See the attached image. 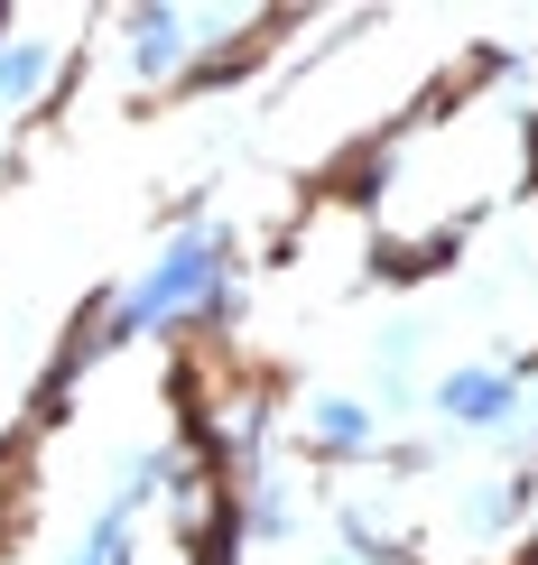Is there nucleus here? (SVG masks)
<instances>
[{
	"instance_id": "nucleus-3",
	"label": "nucleus",
	"mask_w": 538,
	"mask_h": 565,
	"mask_svg": "<svg viewBox=\"0 0 538 565\" xmlns=\"http://www.w3.org/2000/svg\"><path fill=\"white\" fill-rule=\"evenodd\" d=\"M529 501H538V473L502 463V473H483V482H455L446 529L464 537V547H483V556H520V537H529Z\"/></svg>"
},
{
	"instance_id": "nucleus-6",
	"label": "nucleus",
	"mask_w": 538,
	"mask_h": 565,
	"mask_svg": "<svg viewBox=\"0 0 538 565\" xmlns=\"http://www.w3.org/2000/svg\"><path fill=\"white\" fill-rule=\"evenodd\" d=\"M139 529H149V520H122V510L93 501V510H84V529L56 547V565H149V556H139Z\"/></svg>"
},
{
	"instance_id": "nucleus-4",
	"label": "nucleus",
	"mask_w": 538,
	"mask_h": 565,
	"mask_svg": "<svg viewBox=\"0 0 538 565\" xmlns=\"http://www.w3.org/2000/svg\"><path fill=\"white\" fill-rule=\"evenodd\" d=\"M65 56H75V46H65L56 29H29V19L0 29V130L38 121V111L65 93Z\"/></svg>"
},
{
	"instance_id": "nucleus-5",
	"label": "nucleus",
	"mask_w": 538,
	"mask_h": 565,
	"mask_svg": "<svg viewBox=\"0 0 538 565\" xmlns=\"http://www.w3.org/2000/svg\"><path fill=\"white\" fill-rule=\"evenodd\" d=\"M325 529H335L325 565H400L409 556V537H400V520H390L381 501H335V510H325Z\"/></svg>"
},
{
	"instance_id": "nucleus-2",
	"label": "nucleus",
	"mask_w": 538,
	"mask_h": 565,
	"mask_svg": "<svg viewBox=\"0 0 538 565\" xmlns=\"http://www.w3.org/2000/svg\"><path fill=\"white\" fill-rule=\"evenodd\" d=\"M288 436L307 445V463H325V473H354V463H381L390 417L371 408V390H307V398L288 408Z\"/></svg>"
},
{
	"instance_id": "nucleus-1",
	"label": "nucleus",
	"mask_w": 538,
	"mask_h": 565,
	"mask_svg": "<svg viewBox=\"0 0 538 565\" xmlns=\"http://www.w3.org/2000/svg\"><path fill=\"white\" fill-rule=\"evenodd\" d=\"M242 306H251V278H242V232H232V214H177L168 232L149 242V260H130L122 288H103L84 306V324H93V343H103V362L112 352H130V343H168V334H232L242 324Z\"/></svg>"
}]
</instances>
